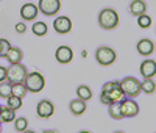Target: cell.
<instances>
[{
  "instance_id": "cell-1",
  "label": "cell",
  "mask_w": 156,
  "mask_h": 133,
  "mask_svg": "<svg viewBox=\"0 0 156 133\" xmlns=\"http://www.w3.org/2000/svg\"><path fill=\"white\" fill-rule=\"evenodd\" d=\"M125 99V94L120 89V82H108L103 85L100 102L103 105H111V103H119Z\"/></svg>"
},
{
  "instance_id": "cell-2",
  "label": "cell",
  "mask_w": 156,
  "mask_h": 133,
  "mask_svg": "<svg viewBox=\"0 0 156 133\" xmlns=\"http://www.w3.org/2000/svg\"><path fill=\"white\" fill-rule=\"evenodd\" d=\"M98 24L101 28L105 30H112L119 25V14L112 8H103L98 14Z\"/></svg>"
},
{
  "instance_id": "cell-3",
  "label": "cell",
  "mask_w": 156,
  "mask_h": 133,
  "mask_svg": "<svg viewBox=\"0 0 156 133\" xmlns=\"http://www.w3.org/2000/svg\"><path fill=\"white\" fill-rule=\"evenodd\" d=\"M23 85L25 88H27L28 92H41L45 86V78L42 74H39V72H28L27 77H25L23 80Z\"/></svg>"
},
{
  "instance_id": "cell-4",
  "label": "cell",
  "mask_w": 156,
  "mask_h": 133,
  "mask_svg": "<svg viewBox=\"0 0 156 133\" xmlns=\"http://www.w3.org/2000/svg\"><path fill=\"white\" fill-rule=\"evenodd\" d=\"M6 82H9L11 85L14 83H23L25 77H27L28 71L23 64L20 63H16V64H11L9 68H6Z\"/></svg>"
},
{
  "instance_id": "cell-5",
  "label": "cell",
  "mask_w": 156,
  "mask_h": 133,
  "mask_svg": "<svg viewBox=\"0 0 156 133\" xmlns=\"http://www.w3.org/2000/svg\"><path fill=\"white\" fill-rule=\"evenodd\" d=\"M120 89L125 94V97H137L140 94V82L134 77H125L120 82Z\"/></svg>"
},
{
  "instance_id": "cell-6",
  "label": "cell",
  "mask_w": 156,
  "mask_h": 133,
  "mask_svg": "<svg viewBox=\"0 0 156 133\" xmlns=\"http://www.w3.org/2000/svg\"><path fill=\"white\" fill-rule=\"evenodd\" d=\"M95 60L100 66H109L115 61V52L111 47L101 46L100 49H97L95 52Z\"/></svg>"
},
{
  "instance_id": "cell-7",
  "label": "cell",
  "mask_w": 156,
  "mask_h": 133,
  "mask_svg": "<svg viewBox=\"0 0 156 133\" xmlns=\"http://www.w3.org/2000/svg\"><path fill=\"white\" fill-rule=\"evenodd\" d=\"M61 8V0H39L37 9L45 16H55Z\"/></svg>"
},
{
  "instance_id": "cell-8",
  "label": "cell",
  "mask_w": 156,
  "mask_h": 133,
  "mask_svg": "<svg viewBox=\"0 0 156 133\" xmlns=\"http://www.w3.org/2000/svg\"><path fill=\"white\" fill-rule=\"evenodd\" d=\"M119 108L123 117H134L139 114V105L133 99H123L119 102Z\"/></svg>"
},
{
  "instance_id": "cell-9",
  "label": "cell",
  "mask_w": 156,
  "mask_h": 133,
  "mask_svg": "<svg viewBox=\"0 0 156 133\" xmlns=\"http://www.w3.org/2000/svg\"><path fill=\"white\" fill-rule=\"evenodd\" d=\"M36 113H37V116L41 117V119H48V117H51L53 116V113H55V105L51 103L50 100H41L37 103V106H36Z\"/></svg>"
},
{
  "instance_id": "cell-10",
  "label": "cell",
  "mask_w": 156,
  "mask_h": 133,
  "mask_svg": "<svg viewBox=\"0 0 156 133\" xmlns=\"http://www.w3.org/2000/svg\"><path fill=\"white\" fill-rule=\"evenodd\" d=\"M53 30L59 35H66L72 30V20L67 16H58L53 20Z\"/></svg>"
},
{
  "instance_id": "cell-11",
  "label": "cell",
  "mask_w": 156,
  "mask_h": 133,
  "mask_svg": "<svg viewBox=\"0 0 156 133\" xmlns=\"http://www.w3.org/2000/svg\"><path fill=\"white\" fill-rule=\"evenodd\" d=\"M55 58L61 64H69L73 60V50L69 46H59L55 52Z\"/></svg>"
},
{
  "instance_id": "cell-12",
  "label": "cell",
  "mask_w": 156,
  "mask_h": 133,
  "mask_svg": "<svg viewBox=\"0 0 156 133\" xmlns=\"http://www.w3.org/2000/svg\"><path fill=\"white\" fill-rule=\"evenodd\" d=\"M37 13H39V9H37V6L34 3H25L20 8V17L25 22L27 20H34L37 17Z\"/></svg>"
},
{
  "instance_id": "cell-13",
  "label": "cell",
  "mask_w": 156,
  "mask_h": 133,
  "mask_svg": "<svg viewBox=\"0 0 156 133\" xmlns=\"http://www.w3.org/2000/svg\"><path fill=\"white\" fill-rule=\"evenodd\" d=\"M156 74V61L154 60H144L140 64V75L144 78H153Z\"/></svg>"
},
{
  "instance_id": "cell-14",
  "label": "cell",
  "mask_w": 156,
  "mask_h": 133,
  "mask_svg": "<svg viewBox=\"0 0 156 133\" xmlns=\"http://www.w3.org/2000/svg\"><path fill=\"white\" fill-rule=\"evenodd\" d=\"M136 49H137L139 55L150 57L154 52V44H153V41H150V39H140V41L137 42V46H136Z\"/></svg>"
},
{
  "instance_id": "cell-15",
  "label": "cell",
  "mask_w": 156,
  "mask_h": 133,
  "mask_svg": "<svg viewBox=\"0 0 156 133\" xmlns=\"http://www.w3.org/2000/svg\"><path fill=\"white\" fill-rule=\"evenodd\" d=\"M129 11H131L133 16H140V14H145L147 13V3L144 0H133L131 5H129Z\"/></svg>"
},
{
  "instance_id": "cell-16",
  "label": "cell",
  "mask_w": 156,
  "mask_h": 133,
  "mask_svg": "<svg viewBox=\"0 0 156 133\" xmlns=\"http://www.w3.org/2000/svg\"><path fill=\"white\" fill-rule=\"evenodd\" d=\"M69 108H70V113H72V114H75V116H81V114L86 111L87 106H86V102H84V100L75 99V100L70 102Z\"/></svg>"
},
{
  "instance_id": "cell-17",
  "label": "cell",
  "mask_w": 156,
  "mask_h": 133,
  "mask_svg": "<svg viewBox=\"0 0 156 133\" xmlns=\"http://www.w3.org/2000/svg\"><path fill=\"white\" fill-rule=\"evenodd\" d=\"M5 58L9 61V64H16L22 61V50L17 47H9V50L6 52Z\"/></svg>"
},
{
  "instance_id": "cell-18",
  "label": "cell",
  "mask_w": 156,
  "mask_h": 133,
  "mask_svg": "<svg viewBox=\"0 0 156 133\" xmlns=\"http://www.w3.org/2000/svg\"><path fill=\"white\" fill-rule=\"evenodd\" d=\"M16 119V111L9 108V106H2V111H0V124L3 122H12Z\"/></svg>"
},
{
  "instance_id": "cell-19",
  "label": "cell",
  "mask_w": 156,
  "mask_h": 133,
  "mask_svg": "<svg viewBox=\"0 0 156 133\" xmlns=\"http://www.w3.org/2000/svg\"><path fill=\"white\" fill-rule=\"evenodd\" d=\"M76 96H78V99H80V100L87 102L90 97H92V89L87 88L86 85H81V86L76 88Z\"/></svg>"
},
{
  "instance_id": "cell-20",
  "label": "cell",
  "mask_w": 156,
  "mask_h": 133,
  "mask_svg": "<svg viewBox=\"0 0 156 133\" xmlns=\"http://www.w3.org/2000/svg\"><path fill=\"white\" fill-rule=\"evenodd\" d=\"M140 91H144L145 94H153L156 91V83L153 78H144V82H140Z\"/></svg>"
},
{
  "instance_id": "cell-21",
  "label": "cell",
  "mask_w": 156,
  "mask_h": 133,
  "mask_svg": "<svg viewBox=\"0 0 156 133\" xmlns=\"http://www.w3.org/2000/svg\"><path fill=\"white\" fill-rule=\"evenodd\" d=\"M27 88H25L23 83H14L11 86V96H17L20 99H23L25 96H27Z\"/></svg>"
},
{
  "instance_id": "cell-22",
  "label": "cell",
  "mask_w": 156,
  "mask_h": 133,
  "mask_svg": "<svg viewBox=\"0 0 156 133\" xmlns=\"http://www.w3.org/2000/svg\"><path fill=\"white\" fill-rule=\"evenodd\" d=\"M31 30H33V33H34L36 36H44V35H47V31H48V27H47V24H45V22L37 20V22H34V24H33Z\"/></svg>"
},
{
  "instance_id": "cell-23",
  "label": "cell",
  "mask_w": 156,
  "mask_h": 133,
  "mask_svg": "<svg viewBox=\"0 0 156 133\" xmlns=\"http://www.w3.org/2000/svg\"><path fill=\"white\" fill-rule=\"evenodd\" d=\"M109 108H108V113L112 119H115V121H120V119H123L122 113H120V108H119V103H111L108 105Z\"/></svg>"
},
{
  "instance_id": "cell-24",
  "label": "cell",
  "mask_w": 156,
  "mask_h": 133,
  "mask_svg": "<svg viewBox=\"0 0 156 133\" xmlns=\"http://www.w3.org/2000/svg\"><path fill=\"white\" fill-rule=\"evenodd\" d=\"M6 102H8L9 108H12L14 111H17V110L22 108V99L17 97V96H9V97L6 99Z\"/></svg>"
},
{
  "instance_id": "cell-25",
  "label": "cell",
  "mask_w": 156,
  "mask_h": 133,
  "mask_svg": "<svg viewBox=\"0 0 156 133\" xmlns=\"http://www.w3.org/2000/svg\"><path fill=\"white\" fill-rule=\"evenodd\" d=\"M153 24V19L148 16V14H140L137 16V25L140 27V28H150Z\"/></svg>"
},
{
  "instance_id": "cell-26",
  "label": "cell",
  "mask_w": 156,
  "mask_h": 133,
  "mask_svg": "<svg viewBox=\"0 0 156 133\" xmlns=\"http://www.w3.org/2000/svg\"><path fill=\"white\" fill-rule=\"evenodd\" d=\"M11 86L12 85L9 82H6V80L0 83V97H2V99H8L11 96Z\"/></svg>"
},
{
  "instance_id": "cell-27",
  "label": "cell",
  "mask_w": 156,
  "mask_h": 133,
  "mask_svg": "<svg viewBox=\"0 0 156 133\" xmlns=\"http://www.w3.org/2000/svg\"><path fill=\"white\" fill-rule=\"evenodd\" d=\"M12 122H14V128H16L17 131H20V133H22L23 130L28 128V121H27L25 117H16Z\"/></svg>"
},
{
  "instance_id": "cell-28",
  "label": "cell",
  "mask_w": 156,
  "mask_h": 133,
  "mask_svg": "<svg viewBox=\"0 0 156 133\" xmlns=\"http://www.w3.org/2000/svg\"><path fill=\"white\" fill-rule=\"evenodd\" d=\"M9 47H11V44H9L8 39H5V38H0V58H5L6 52L9 50Z\"/></svg>"
},
{
  "instance_id": "cell-29",
  "label": "cell",
  "mask_w": 156,
  "mask_h": 133,
  "mask_svg": "<svg viewBox=\"0 0 156 133\" xmlns=\"http://www.w3.org/2000/svg\"><path fill=\"white\" fill-rule=\"evenodd\" d=\"M14 28H16L17 33H25L27 31V25H25V22H17Z\"/></svg>"
},
{
  "instance_id": "cell-30",
  "label": "cell",
  "mask_w": 156,
  "mask_h": 133,
  "mask_svg": "<svg viewBox=\"0 0 156 133\" xmlns=\"http://www.w3.org/2000/svg\"><path fill=\"white\" fill-rule=\"evenodd\" d=\"M6 71H8V69L5 68V66H0V83L6 80Z\"/></svg>"
},
{
  "instance_id": "cell-31",
  "label": "cell",
  "mask_w": 156,
  "mask_h": 133,
  "mask_svg": "<svg viewBox=\"0 0 156 133\" xmlns=\"http://www.w3.org/2000/svg\"><path fill=\"white\" fill-rule=\"evenodd\" d=\"M22 133H36V131H33V130H28V128H27V130H23Z\"/></svg>"
},
{
  "instance_id": "cell-32",
  "label": "cell",
  "mask_w": 156,
  "mask_h": 133,
  "mask_svg": "<svg viewBox=\"0 0 156 133\" xmlns=\"http://www.w3.org/2000/svg\"><path fill=\"white\" fill-rule=\"evenodd\" d=\"M42 133H56V131H55V130H44Z\"/></svg>"
},
{
  "instance_id": "cell-33",
  "label": "cell",
  "mask_w": 156,
  "mask_h": 133,
  "mask_svg": "<svg viewBox=\"0 0 156 133\" xmlns=\"http://www.w3.org/2000/svg\"><path fill=\"white\" fill-rule=\"evenodd\" d=\"M80 133H90V131H86V130H83V131H80Z\"/></svg>"
},
{
  "instance_id": "cell-34",
  "label": "cell",
  "mask_w": 156,
  "mask_h": 133,
  "mask_svg": "<svg viewBox=\"0 0 156 133\" xmlns=\"http://www.w3.org/2000/svg\"><path fill=\"white\" fill-rule=\"evenodd\" d=\"M0 133H2V124H0Z\"/></svg>"
},
{
  "instance_id": "cell-35",
  "label": "cell",
  "mask_w": 156,
  "mask_h": 133,
  "mask_svg": "<svg viewBox=\"0 0 156 133\" xmlns=\"http://www.w3.org/2000/svg\"><path fill=\"white\" fill-rule=\"evenodd\" d=\"M115 133H123V131H115Z\"/></svg>"
},
{
  "instance_id": "cell-36",
  "label": "cell",
  "mask_w": 156,
  "mask_h": 133,
  "mask_svg": "<svg viewBox=\"0 0 156 133\" xmlns=\"http://www.w3.org/2000/svg\"><path fill=\"white\" fill-rule=\"evenodd\" d=\"M0 111H2V105H0Z\"/></svg>"
}]
</instances>
